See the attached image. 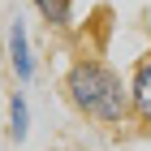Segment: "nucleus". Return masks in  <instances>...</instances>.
I'll return each mask as SVG.
<instances>
[{
  "mask_svg": "<svg viewBox=\"0 0 151 151\" xmlns=\"http://www.w3.org/2000/svg\"><path fill=\"white\" fill-rule=\"evenodd\" d=\"M26 134H30V104H26L22 91H13L9 95V138L26 142Z\"/></svg>",
  "mask_w": 151,
  "mask_h": 151,
  "instance_id": "39448f33",
  "label": "nucleus"
},
{
  "mask_svg": "<svg viewBox=\"0 0 151 151\" xmlns=\"http://www.w3.org/2000/svg\"><path fill=\"white\" fill-rule=\"evenodd\" d=\"M129 108H134V121L151 129V52L134 60V73H129Z\"/></svg>",
  "mask_w": 151,
  "mask_h": 151,
  "instance_id": "7ed1b4c3",
  "label": "nucleus"
},
{
  "mask_svg": "<svg viewBox=\"0 0 151 151\" xmlns=\"http://www.w3.org/2000/svg\"><path fill=\"white\" fill-rule=\"evenodd\" d=\"M35 13L47 22V30H73V0H30Z\"/></svg>",
  "mask_w": 151,
  "mask_h": 151,
  "instance_id": "20e7f679",
  "label": "nucleus"
},
{
  "mask_svg": "<svg viewBox=\"0 0 151 151\" xmlns=\"http://www.w3.org/2000/svg\"><path fill=\"white\" fill-rule=\"evenodd\" d=\"M4 43H9V69H13V78H17V86H30V82H35V56H30V35H26L22 17H9Z\"/></svg>",
  "mask_w": 151,
  "mask_h": 151,
  "instance_id": "f03ea898",
  "label": "nucleus"
},
{
  "mask_svg": "<svg viewBox=\"0 0 151 151\" xmlns=\"http://www.w3.org/2000/svg\"><path fill=\"white\" fill-rule=\"evenodd\" d=\"M65 99L73 104V112H82L95 125H125L134 121L129 108V82H121V73L99 56H78L65 69Z\"/></svg>",
  "mask_w": 151,
  "mask_h": 151,
  "instance_id": "f257e3e1",
  "label": "nucleus"
}]
</instances>
